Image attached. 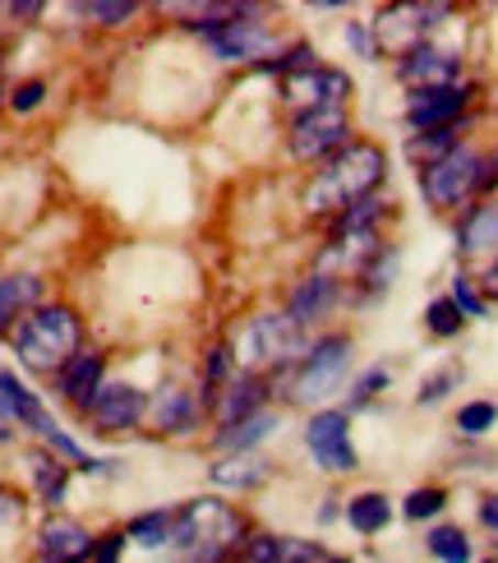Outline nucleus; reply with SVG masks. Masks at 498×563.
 <instances>
[{
	"instance_id": "36",
	"label": "nucleus",
	"mask_w": 498,
	"mask_h": 563,
	"mask_svg": "<svg viewBox=\"0 0 498 563\" xmlns=\"http://www.w3.org/2000/svg\"><path fill=\"white\" fill-rule=\"evenodd\" d=\"M134 14L130 0H98V5H88V19H98V23H125Z\"/></svg>"
},
{
	"instance_id": "20",
	"label": "nucleus",
	"mask_w": 498,
	"mask_h": 563,
	"mask_svg": "<svg viewBox=\"0 0 498 563\" xmlns=\"http://www.w3.org/2000/svg\"><path fill=\"white\" fill-rule=\"evenodd\" d=\"M332 296H337V282L332 277H310V282H300L296 287V296H291V319L305 328V323H314L328 305H332Z\"/></svg>"
},
{
	"instance_id": "44",
	"label": "nucleus",
	"mask_w": 498,
	"mask_h": 563,
	"mask_svg": "<svg viewBox=\"0 0 498 563\" xmlns=\"http://www.w3.org/2000/svg\"><path fill=\"white\" fill-rule=\"evenodd\" d=\"M480 185H485V190H494V185H498V157L489 162V167H480Z\"/></svg>"
},
{
	"instance_id": "40",
	"label": "nucleus",
	"mask_w": 498,
	"mask_h": 563,
	"mask_svg": "<svg viewBox=\"0 0 498 563\" xmlns=\"http://www.w3.org/2000/svg\"><path fill=\"white\" fill-rule=\"evenodd\" d=\"M384 384H388V374H384V369H374V374H365V379L355 384V393H351V397H355V402H369L374 388H384Z\"/></svg>"
},
{
	"instance_id": "13",
	"label": "nucleus",
	"mask_w": 498,
	"mask_h": 563,
	"mask_svg": "<svg viewBox=\"0 0 498 563\" xmlns=\"http://www.w3.org/2000/svg\"><path fill=\"white\" fill-rule=\"evenodd\" d=\"M92 426L102 434H121L130 426H139V416H144V393H134L130 384H107L98 397H92Z\"/></svg>"
},
{
	"instance_id": "11",
	"label": "nucleus",
	"mask_w": 498,
	"mask_h": 563,
	"mask_svg": "<svg viewBox=\"0 0 498 563\" xmlns=\"http://www.w3.org/2000/svg\"><path fill=\"white\" fill-rule=\"evenodd\" d=\"M208 37H212V52H218L222 60H258L273 42L264 23L250 19L245 10L222 19V23H208Z\"/></svg>"
},
{
	"instance_id": "8",
	"label": "nucleus",
	"mask_w": 498,
	"mask_h": 563,
	"mask_svg": "<svg viewBox=\"0 0 498 563\" xmlns=\"http://www.w3.org/2000/svg\"><path fill=\"white\" fill-rule=\"evenodd\" d=\"M346 92H351V84H346L342 69H323V65L296 69V75L281 79V98H287L300 115L323 111V107H342Z\"/></svg>"
},
{
	"instance_id": "25",
	"label": "nucleus",
	"mask_w": 498,
	"mask_h": 563,
	"mask_svg": "<svg viewBox=\"0 0 498 563\" xmlns=\"http://www.w3.org/2000/svg\"><path fill=\"white\" fill-rule=\"evenodd\" d=\"M268 430H273V416L258 411V416L241 420V426H226V430L218 434V449H226V453H250L258 439H268Z\"/></svg>"
},
{
	"instance_id": "3",
	"label": "nucleus",
	"mask_w": 498,
	"mask_h": 563,
	"mask_svg": "<svg viewBox=\"0 0 498 563\" xmlns=\"http://www.w3.org/2000/svg\"><path fill=\"white\" fill-rule=\"evenodd\" d=\"M171 541L180 545L185 563H222L231 545L241 541V518L218 499H195L176 512Z\"/></svg>"
},
{
	"instance_id": "19",
	"label": "nucleus",
	"mask_w": 498,
	"mask_h": 563,
	"mask_svg": "<svg viewBox=\"0 0 498 563\" xmlns=\"http://www.w3.org/2000/svg\"><path fill=\"white\" fill-rule=\"evenodd\" d=\"M60 393L69 402L92 407V397L102 393V356H75L60 369Z\"/></svg>"
},
{
	"instance_id": "15",
	"label": "nucleus",
	"mask_w": 498,
	"mask_h": 563,
	"mask_svg": "<svg viewBox=\"0 0 498 563\" xmlns=\"http://www.w3.org/2000/svg\"><path fill=\"white\" fill-rule=\"evenodd\" d=\"M92 550V536L75 518H46L42 527V559L46 563H79Z\"/></svg>"
},
{
	"instance_id": "45",
	"label": "nucleus",
	"mask_w": 498,
	"mask_h": 563,
	"mask_svg": "<svg viewBox=\"0 0 498 563\" xmlns=\"http://www.w3.org/2000/svg\"><path fill=\"white\" fill-rule=\"evenodd\" d=\"M485 291H489V296H498V264L485 273Z\"/></svg>"
},
{
	"instance_id": "16",
	"label": "nucleus",
	"mask_w": 498,
	"mask_h": 563,
	"mask_svg": "<svg viewBox=\"0 0 498 563\" xmlns=\"http://www.w3.org/2000/svg\"><path fill=\"white\" fill-rule=\"evenodd\" d=\"M462 102H466V92L462 88H439V92H416V102H411V125L424 134V130H447L462 115Z\"/></svg>"
},
{
	"instance_id": "34",
	"label": "nucleus",
	"mask_w": 498,
	"mask_h": 563,
	"mask_svg": "<svg viewBox=\"0 0 498 563\" xmlns=\"http://www.w3.org/2000/svg\"><path fill=\"white\" fill-rule=\"evenodd\" d=\"M281 563H337V559L310 541H281Z\"/></svg>"
},
{
	"instance_id": "41",
	"label": "nucleus",
	"mask_w": 498,
	"mask_h": 563,
	"mask_svg": "<svg viewBox=\"0 0 498 563\" xmlns=\"http://www.w3.org/2000/svg\"><path fill=\"white\" fill-rule=\"evenodd\" d=\"M121 545H125V536H107V541L98 545V559H92V563H121Z\"/></svg>"
},
{
	"instance_id": "24",
	"label": "nucleus",
	"mask_w": 498,
	"mask_h": 563,
	"mask_svg": "<svg viewBox=\"0 0 498 563\" xmlns=\"http://www.w3.org/2000/svg\"><path fill=\"white\" fill-rule=\"evenodd\" d=\"M407 153H411V162H420V167L430 172L434 162H443L447 153H457V130L453 125H447V130H424V134H416L407 144Z\"/></svg>"
},
{
	"instance_id": "29",
	"label": "nucleus",
	"mask_w": 498,
	"mask_h": 563,
	"mask_svg": "<svg viewBox=\"0 0 498 563\" xmlns=\"http://www.w3.org/2000/svg\"><path fill=\"white\" fill-rule=\"evenodd\" d=\"M171 531H176V518H171V512H148V518H139V522L130 527L134 541H139V545H148V550H157V545L171 541Z\"/></svg>"
},
{
	"instance_id": "26",
	"label": "nucleus",
	"mask_w": 498,
	"mask_h": 563,
	"mask_svg": "<svg viewBox=\"0 0 498 563\" xmlns=\"http://www.w3.org/2000/svg\"><path fill=\"white\" fill-rule=\"evenodd\" d=\"M189 416H195V407H189V397H185L180 388H162L157 407H153L157 430H180V426H189Z\"/></svg>"
},
{
	"instance_id": "22",
	"label": "nucleus",
	"mask_w": 498,
	"mask_h": 563,
	"mask_svg": "<svg viewBox=\"0 0 498 563\" xmlns=\"http://www.w3.org/2000/svg\"><path fill=\"white\" fill-rule=\"evenodd\" d=\"M462 250L466 254H485V250H498V203H480L471 222L462 227Z\"/></svg>"
},
{
	"instance_id": "4",
	"label": "nucleus",
	"mask_w": 498,
	"mask_h": 563,
	"mask_svg": "<svg viewBox=\"0 0 498 563\" xmlns=\"http://www.w3.org/2000/svg\"><path fill=\"white\" fill-rule=\"evenodd\" d=\"M305 351V333L291 314H264L254 319L245 333H241V346H235V356H241L245 369H273V365H287Z\"/></svg>"
},
{
	"instance_id": "1",
	"label": "nucleus",
	"mask_w": 498,
	"mask_h": 563,
	"mask_svg": "<svg viewBox=\"0 0 498 563\" xmlns=\"http://www.w3.org/2000/svg\"><path fill=\"white\" fill-rule=\"evenodd\" d=\"M384 180V153L374 144H346L323 162V172L305 190V208L310 213H346L351 203L374 195V185Z\"/></svg>"
},
{
	"instance_id": "6",
	"label": "nucleus",
	"mask_w": 498,
	"mask_h": 563,
	"mask_svg": "<svg viewBox=\"0 0 498 563\" xmlns=\"http://www.w3.org/2000/svg\"><path fill=\"white\" fill-rule=\"evenodd\" d=\"M447 14V5H388L374 19V42L378 52H401L411 56L416 46H424V33Z\"/></svg>"
},
{
	"instance_id": "30",
	"label": "nucleus",
	"mask_w": 498,
	"mask_h": 563,
	"mask_svg": "<svg viewBox=\"0 0 498 563\" xmlns=\"http://www.w3.org/2000/svg\"><path fill=\"white\" fill-rule=\"evenodd\" d=\"M430 550L443 559V563H471V545H466V536L457 527H439L430 536Z\"/></svg>"
},
{
	"instance_id": "10",
	"label": "nucleus",
	"mask_w": 498,
	"mask_h": 563,
	"mask_svg": "<svg viewBox=\"0 0 498 563\" xmlns=\"http://www.w3.org/2000/svg\"><path fill=\"white\" fill-rule=\"evenodd\" d=\"M342 144H346V115H342V107H323V111L300 115L296 130H291V153L305 157V162L342 153Z\"/></svg>"
},
{
	"instance_id": "33",
	"label": "nucleus",
	"mask_w": 498,
	"mask_h": 563,
	"mask_svg": "<svg viewBox=\"0 0 498 563\" xmlns=\"http://www.w3.org/2000/svg\"><path fill=\"white\" fill-rule=\"evenodd\" d=\"M494 426V407L489 402H471V407H462V416H457V430L462 434H485Z\"/></svg>"
},
{
	"instance_id": "14",
	"label": "nucleus",
	"mask_w": 498,
	"mask_h": 563,
	"mask_svg": "<svg viewBox=\"0 0 498 563\" xmlns=\"http://www.w3.org/2000/svg\"><path fill=\"white\" fill-rule=\"evenodd\" d=\"M453 75H457V60L447 52H434V46H416V52L401 60V84H411L416 92L453 88Z\"/></svg>"
},
{
	"instance_id": "5",
	"label": "nucleus",
	"mask_w": 498,
	"mask_h": 563,
	"mask_svg": "<svg viewBox=\"0 0 498 563\" xmlns=\"http://www.w3.org/2000/svg\"><path fill=\"white\" fill-rule=\"evenodd\" d=\"M0 402H5V411H10V416H19L29 430H37L46 443H52L56 453L75 457L79 466H92V472H98V466H102V462H92V457H88V453H84V449H79V443L69 439V434H60V430H56V420L46 416V407L37 402V393L23 388V384L14 379V374H0Z\"/></svg>"
},
{
	"instance_id": "21",
	"label": "nucleus",
	"mask_w": 498,
	"mask_h": 563,
	"mask_svg": "<svg viewBox=\"0 0 498 563\" xmlns=\"http://www.w3.org/2000/svg\"><path fill=\"white\" fill-rule=\"evenodd\" d=\"M258 402H264V384L254 379V374H245V379H235L222 397V420L226 426H241V420L258 416Z\"/></svg>"
},
{
	"instance_id": "43",
	"label": "nucleus",
	"mask_w": 498,
	"mask_h": 563,
	"mask_svg": "<svg viewBox=\"0 0 498 563\" xmlns=\"http://www.w3.org/2000/svg\"><path fill=\"white\" fill-rule=\"evenodd\" d=\"M480 522H485L489 531H498V495H489V499L480 504Z\"/></svg>"
},
{
	"instance_id": "38",
	"label": "nucleus",
	"mask_w": 498,
	"mask_h": 563,
	"mask_svg": "<svg viewBox=\"0 0 498 563\" xmlns=\"http://www.w3.org/2000/svg\"><path fill=\"white\" fill-rule=\"evenodd\" d=\"M42 92H46V88H42L37 79H33V84H19V88H14V98H10V102H14V111H33V107L42 102Z\"/></svg>"
},
{
	"instance_id": "17",
	"label": "nucleus",
	"mask_w": 498,
	"mask_h": 563,
	"mask_svg": "<svg viewBox=\"0 0 498 563\" xmlns=\"http://www.w3.org/2000/svg\"><path fill=\"white\" fill-rule=\"evenodd\" d=\"M42 300V277L33 273H14V277H0V333L14 323V319H29Z\"/></svg>"
},
{
	"instance_id": "35",
	"label": "nucleus",
	"mask_w": 498,
	"mask_h": 563,
	"mask_svg": "<svg viewBox=\"0 0 498 563\" xmlns=\"http://www.w3.org/2000/svg\"><path fill=\"white\" fill-rule=\"evenodd\" d=\"M443 508V489H416V495L407 499V518H434V512Z\"/></svg>"
},
{
	"instance_id": "9",
	"label": "nucleus",
	"mask_w": 498,
	"mask_h": 563,
	"mask_svg": "<svg viewBox=\"0 0 498 563\" xmlns=\"http://www.w3.org/2000/svg\"><path fill=\"white\" fill-rule=\"evenodd\" d=\"M351 365V342L346 338H328L310 351V361L300 365V379H296V397L300 402H319V397H328L332 388L342 384V374Z\"/></svg>"
},
{
	"instance_id": "23",
	"label": "nucleus",
	"mask_w": 498,
	"mask_h": 563,
	"mask_svg": "<svg viewBox=\"0 0 498 563\" xmlns=\"http://www.w3.org/2000/svg\"><path fill=\"white\" fill-rule=\"evenodd\" d=\"M212 481H218V485H231V489L264 485V481H268V462H258V457L241 453V457H231V462H218V466H212Z\"/></svg>"
},
{
	"instance_id": "42",
	"label": "nucleus",
	"mask_w": 498,
	"mask_h": 563,
	"mask_svg": "<svg viewBox=\"0 0 498 563\" xmlns=\"http://www.w3.org/2000/svg\"><path fill=\"white\" fill-rule=\"evenodd\" d=\"M226 361H231V351H208V384H222Z\"/></svg>"
},
{
	"instance_id": "18",
	"label": "nucleus",
	"mask_w": 498,
	"mask_h": 563,
	"mask_svg": "<svg viewBox=\"0 0 498 563\" xmlns=\"http://www.w3.org/2000/svg\"><path fill=\"white\" fill-rule=\"evenodd\" d=\"M378 254V241L374 231H337V241H332V250L323 254V277L337 268V273H351V268H365L369 260Z\"/></svg>"
},
{
	"instance_id": "28",
	"label": "nucleus",
	"mask_w": 498,
	"mask_h": 563,
	"mask_svg": "<svg viewBox=\"0 0 498 563\" xmlns=\"http://www.w3.org/2000/svg\"><path fill=\"white\" fill-rule=\"evenodd\" d=\"M33 481H37L42 504H60V499H65V466H60L56 457L37 453V457H33Z\"/></svg>"
},
{
	"instance_id": "32",
	"label": "nucleus",
	"mask_w": 498,
	"mask_h": 563,
	"mask_svg": "<svg viewBox=\"0 0 498 563\" xmlns=\"http://www.w3.org/2000/svg\"><path fill=\"white\" fill-rule=\"evenodd\" d=\"M241 563H281V541L277 536H250L241 550Z\"/></svg>"
},
{
	"instance_id": "7",
	"label": "nucleus",
	"mask_w": 498,
	"mask_h": 563,
	"mask_svg": "<svg viewBox=\"0 0 498 563\" xmlns=\"http://www.w3.org/2000/svg\"><path fill=\"white\" fill-rule=\"evenodd\" d=\"M480 167H485V162H480L476 153H471V148L447 153L443 162H434V167L420 176V185H424V199H430L434 208L462 203V199H466V195L480 185Z\"/></svg>"
},
{
	"instance_id": "2",
	"label": "nucleus",
	"mask_w": 498,
	"mask_h": 563,
	"mask_svg": "<svg viewBox=\"0 0 498 563\" xmlns=\"http://www.w3.org/2000/svg\"><path fill=\"white\" fill-rule=\"evenodd\" d=\"M14 351L19 361L37 369V374H56L79 356V319L65 310V305H42L29 319L19 323L14 333Z\"/></svg>"
},
{
	"instance_id": "31",
	"label": "nucleus",
	"mask_w": 498,
	"mask_h": 563,
	"mask_svg": "<svg viewBox=\"0 0 498 563\" xmlns=\"http://www.w3.org/2000/svg\"><path fill=\"white\" fill-rule=\"evenodd\" d=\"M424 323H430V333L453 338L457 328H462V310H457V300H434L430 310H424Z\"/></svg>"
},
{
	"instance_id": "39",
	"label": "nucleus",
	"mask_w": 498,
	"mask_h": 563,
	"mask_svg": "<svg viewBox=\"0 0 498 563\" xmlns=\"http://www.w3.org/2000/svg\"><path fill=\"white\" fill-rule=\"evenodd\" d=\"M453 379H457V374H453V369H443V374H434V379H430V384H424V388H420V402H439V397H443V388H453Z\"/></svg>"
},
{
	"instance_id": "37",
	"label": "nucleus",
	"mask_w": 498,
	"mask_h": 563,
	"mask_svg": "<svg viewBox=\"0 0 498 563\" xmlns=\"http://www.w3.org/2000/svg\"><path fill=\"white\" fill-rule=\"evenodd\" d=\"M453 300H457V310H462V314H476V319L485 314V300H480L476 291H471V282H466V277H457V287H453Z\"/></svg>"
},
{
	"instance_id": "12",
	"label": "nucleus",
	"mask_w": 498,
	"mask_h": 563,
	"mask_svg": "<svg viewBox=\"0 0 498 563\" xmlns=\"http://www.w3.org/2000/svg\"><path fill=\"white\" fill-rule=\"evenodd\" d=\"M305 439H310V453L319 457L323 472H355V449L346 439V416L342 411H319L310 420V430H305Z\"/></svg>"
},
{
	"instance_id": "27",
	"label": "nucleus",
	"mask_w": 498,
	"mask_h": 563,
	"mask_svg": "<svg viewBox=\"0 0 498 563\" xmlns=\"http://www.w3.org/2000/svg\"><path fill=\"white\" fill-rule=\"evenodd\" d=\"M392 518V508L384 495H361V499H351V527L355 531H384Z\"/></svg>"
}]
</instances>
